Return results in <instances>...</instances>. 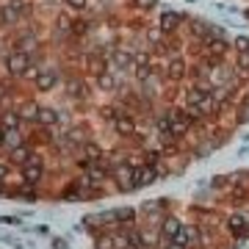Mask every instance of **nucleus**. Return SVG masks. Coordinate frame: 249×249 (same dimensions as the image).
Here are the masks:
<instances>
[{"instance_id":"15","label":"nucleus","mask_w":249,"mask_h":249,"mask_svg":"<svg viewBox=\"0 0 249 249\" xmlns=\"http://www.w3.org/2000/svg\"><path fill=\"white\" fill-rule=\"evenodd\" d=\"M244 224H249V216H232V219H230V230H232V235H247L249 227H244Z\"/></svg>"},{"instance_id":"29","label":"nucleus","mask_w":249,"mask_h":249,"mask_svg":"<svg viewBox=\"0 0 249 249\" xmlns=\"http://www.w3.org/2000/svg\"><path fill=\"white\" fill-rule=\"evenodd\" d=\"M0 147H3V127H0Z\"/></svg>"},{"instance_id":"8","label":"nucleus","mask_w":249,"mask_h":249,"mask_svg":"<svg viewBox=\"0 0 249 249\" xmlns=\"http://www.w3.org/2000/svg\"><path fill=\"white\" fill-rule=\"evenodd\" d=\"M180 14H175V11H166L163 17H160V31L163 34H178V28H180Z\"/></svg>"},{"instance_id":"27","label":"nucleus","mask_w":249,"mask_h":249,"mask_svg":"<svg viewBox=\"0 0 249 249\" xmlns=\"http://www.w3.org/2000/svg\"><path fill=\"white\" fill-rule=\"evenodd\" d=\"M0 28H9V22H6V9L0 6Z\"/></svg>"},{"instance_id":"4","label":"nucleus","mask_w":249,"mask_h":249,"mask_svg":"<svg viewBox=\"0 0 249 249\" xmlns=\"http://www.w3.org/2000/svg\"><path fill=\"white\" fill-rule=\"evenodd\" d=\"M36 83V91H50V89H55V83H58V75H55L53 70H45V72H39V78L34 80Z\"/></svg>"},{"instance_id":"2","label":"nucleus","mask_w":249,"mask_h":249,"mask_svg":"<svg viewBox=\"0 0 249 249\" xmlns=\"http://www.w3.org/2000/svg\"><path fill=\"white\" fill-rule=\"evenodd\" d=\"M42 172H45V163L39 158H31L28 163H22V178H25V183H39L42 180Z\"/></svg>"},{"instance_id":"11","label":"nucleus","mask_w":249,"mask_h":249,"mask_svg":"<svg viewBox=\"0 0 249 249\" xmlns=\"http://www.w3.org/2000/svg\"><path fill=\"white\" fill-rule=\"evenodd\" d=\"M136 172L139 169H133V166H127V163H122V166H116V180L122 183V186H136Z\"/></svg>"},{"instance_id":"23","label":"nucleus","mask_w":249,"mask_h":249,"mask_svg":"<svg viewBox=\"0 0 249 249\" xmlns=\"http://www.w3.org/2000/svg\"><path fill=\"white\" fill-rule=\"evenodd\" d=\"M133 3H136L142 11H152L155 6H158V0H133Z\"/></svg>"},{"instance_id":"17","label":"nucleus","mask_w":249,"mask_h":249,"mask_svg":"<svg viewBox=\"0 0 249 249\" xmlns=\"http://www.w3.org/2000/svg\"><path fill=\"white\" fill-rule=\"evenodd\" d=\"M36 45H39V42H36V36H34V34H25V36H22V39L17 42V47H14V50L31 53V50H36Z\"/></svg>"},{"instance_id":"7","label":"nucleus","mask_w":249,"mask_h":249,"mask_svg":"<svg viewBox=\"0 0 249 249\" xmlns=\"http://www.w3.org/2000/svg\"><path fill=\"white\" fill-rule=\"evenodd\" d=\"M39 103H36V100H25V103H19V116H22V119H28V122H36V119H39Z\"/></svg>"},{"instance_id":"10","label":"nucleus","mask_w":249,"mask_h":249,"mask_svg":"<svg viewBox=\"0 0 249 249\" xmlns=\"http://www.w3.org/2000/svg\"><path fill=\"white\" fill-rule=\"evenodd\" d=\"M58 119H61V114H58L55 108L42 106V108H39V119H36V122L42 124V127H50V124H58Z\"/></svg>"},{"instance_id":"3","label":"nucleus","mask_w":249,"mask_h":249,"mask_svg":"<svg viewBox=\"0 0 249 249\" xmlns=\"http://www.w3.org/2000/svg\"><path fill=\"white\" fill-rule=\"evenodd\" d=\"M114 127H116V133H119V136H133V130H136L133 114H116Z\"/></svg>"},{"instance_id":"21","label":"nucleus","mask_w":249,"mask_h":249,"mask_svg":"<svg viewBox=\"0 0 249 249\" xmlns=\"http://www.w3.org/2000/svg\"><path fill=\"white\" fill-rule=\"evenodd\" d=\"M97 86H100V89H103V91H111V89H114V86H116L114 75H111V72H103V75H100V78H97Z\"/></svg>"},{"instance_id":"18","label":"nucleus","mask_w":249,"mask_h":249,"mask_svg":"<svg viewBox=\"0 0 249 249\" xmlns=\"http://www.w3.org/2000/svg\"><path fill=\"white\" fill-rule=\"evenodd\" d=\"M114 61H116V67H130V64L136 61V55L133 53H127V50H114Z\"/></svg>"},{"instance_id":"16","label":"nucleus","mask_w":249,"mask_h":249,"mask_svg":"<svg viewBox=\"0 0 249 249\" xmlns=\"http://www.w3.org/2000/svg\"><path fill=\"white\" fill-rule=\"evenodd\" d=\"M19 122H22L19 111H6V114H3V127H6V130H19Z\"/></svg>"},{"instance_id":"6","label":"nucleus","mask_w":249,"mask_h":249,"mask_svg":"<svg viewBox=\"0 0 249 249\" xmlns=\"http://www.w3.org/2000/svg\"><path fill=\"white\" fill-rule=\"evenodd\" d=\"M183 75H186V61H183L180 55L169 58V64H166V78L169 80H183Z\"/></svg>"},{"instance_id":"22","label":"nucleus","mask_w":249,"mask_h":249,"mask_svg":"<svg viewBox=\"0 0 249 249\" xmlns=\"http://www.w3.org/2000/svg\"><path fill=\"white\" fill-rule=\"evenodd\" d=\"M72 25H75V22H70V17H58V19H55V34L67 36L72 31Z\"/></svg>"},{"instance_id":"12","label":"nucleus","mask_w":249,"mask_h":249,"mask_svg":"<svg viewBox=\"0 0 249 249\" xmlns=\"http://www.w3.org/2000/svg\"><path fill=\"white\" fill-rule=\"evenodd\" d=\"M180 230H183V224H180L175 216H172V219H166V222H163V227H160V232H163V238H166V241H175V235H178Z\"/></svg>"},{"instance_id":"1","label":"nucleus","mask_w":249,"mask_h":249,"mask_svg":"<svg viewBox=\"0 0 249 249\" xmlns=\"http://www.w3.org/2000/svg\"><path fill=\"white\" fill-rule=\"evenodd\" d=\"M6 70H9V75H25L28 70H31V58H28V53H22V50H11L9 55H6Z\"/></svg>"},{"instance_id":"20","label":"nucleus","mask_w":249,"mask_h":249,"mask_svg":"<svg viewBox=\"0 0 249 249\" xmlns=\"http://www.w3.org/2000/svg\"><path fill=\"white\" fill-rule=\"evenodd\" d=\"M31 158H34V155H31V150H28L25 144L17 147V150H11V160H17V163H28Z\"/></svg>"},{"instance_id":"13","label":"nucleus","mask_w":249,"mask_h":249,"mask_svg":"<svg viewBox=\"0 0 249 249\" xmlns=\"http://www.w3.org/2000/svg\"><path fill=\"white\" fill-rule=\"evenodd\" d=\"M208 53H211V58L219 61V58L227 53V42H224L222 36H219V39H211V42H208Z\"/></svg>"},{"instance_id":"9","label":"nucleus","mask_w":249,"mask_h":249,"mask_svg":"<svg viewBox=\"0 0 249 249\" xmlns=\"http://www.w3.org/2000/svg\"><path fill=\"white\" fill-rule=\"evenodd\" d=\"M67 94L72 100H86V83L80 78H70L67 80Z\"/></svg>"},{"instance_id":"26","label":"nucleus","mask_w":249,"mask_h":249,"mask_svg":"<svg viewBox=\"0 0 249 249\" xmlns=\"http://www.w3.org/2000/svg\"><path fill=\"white\" fill-rule=\"evenodd\" d=\"M238 67L241 70H249V53H238Z\"/></svg>"},{"instance_id":"19","label":"nucleus","mask_w":249,"mask_h":249,"mask_svg":"<svg viewBox=\"0 0 249 249\" xmlns=\"http://www.w3.org/2000/svg\"><path fill=\"white\" fill-rule=\"evenodd\" d=\"M83 158H89V160H103V150H100L94 142H86V144H83Z\"/></svg>"},{"instance_id":"28","label":"nucleus","mask_w":249,"mask_h":249,"mask_svg":"<svg viewBox=\"0 0 249 249\" xmlns=\"http://www.w3.org/2000/svg\"><path fill=\"white\" fill-rule=\"evenodd\" d=\"M9 178V166H6V163H0V180H6Z\"/></svg>"},{"instance_id":"25","label":"nucleus","mask_w":249,"mask_h":249,"mask_svg":"<svg viewBox=\"0 0 249 249\" xmlns=\"http://www.w3.org/2000/svg\"><path fill=\"white\" fill-rule=\"evenodd\" d=\"M64 3H67V6H70L72 11H83V9H86V3H89V0H64Z\"/></svg>"},{"instance_id":"5","label":"nucleus","mask_w":249,"mask_h":249,"mask_svg":"<svg viewBox=\"0 0 249 249\" xmlns=\"http://www.w3.org/2000/svg\"><path fill=\"white\" fill-rule=\"evenodd\" d=\"M86 70H89L94 78H100L103 72H108V64H106V58H103L100 53H89L86 55Z\"/></svg>"},{"instance_id":"24","label":"nucleus","mask_w":249,"mask_h":249,"mask_svg":"<svg viewBox=\"0 0 249 249\" xmlns=\"http://www.w3.org/2000/svg\"><path fill=\"white\" fill-rule=\"evenodd\" d=\"M150 75H152V67H150V64H147V67H136V78H139V80H147Z\"/></svg>"},{"instance_id":"14","label":"nucleus","mask_w":249,"mask_h":249,"mask_svg":"<svg viewBox=\"0 0 249 249\" xmlns=\"http://www.w3.org/2000/svg\"><path fill=\"white\" fill-rule=\"evenodd\" d=\"M3 144H6L9 150L22 147V136H19V130H6V127H3Z\"/></svg>"}]
</instances>
